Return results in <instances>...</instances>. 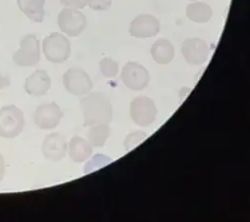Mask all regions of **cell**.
Returning a JSON list of instances; mask_svg holds the SVG:
<instances>
[{
  "instance_id": "3957f363",
  "label": "cell",
  "mask_w": 250,
  "mask_h": 222,
  "mask_svg": "<svg viewBox=\"0 0 250 222\" xmlns=\"http://www.w3.org/2000/svg\"><path fill=\"white\" fill-rule=\"evenodd\" d=\"M25 125L24 114L15 105H6L0 109V137L13 139L22 132Z\"/></svg>"
},
{
  "instance_id": "ba28073f",
  "label": "cell",
  "mask_w": 250,
  "mask_h": 222,
  "mask_svg": "<svg viewBox=\"0 0 250 222\" xmlns=\"http://www.w3.org/2000/svg\"><path fill=\"white\" fill-rule=\"evenodd\" d=\"M181 53L190 65L204 64L210 55V47L203 39L191 37L185 39L181 45Z\"/></svg>"
},
{
  "instance_id": "5b68a950",
  "label": "cell",
  "mask_w": 250,
  "mask_h": 222,
  "mask_svg": "<svg viewBox=\"0 0 250 222\" xmlns=\"http://www.w3.org/2000/svg\"><path fill=\"white\" fill-rule=\"evenodd\" d=\"M57 24L64 34L70 37H77L86 28L87 19L84 13L79 9L65 7L58 14Z\"/></svg>"
},
{
  "instance_id": "7c38bea8",
  "label": "cell",
  "mask_w": 250,
  "mask_h": 222,
  "mask_svg": "<svg viewBox=\"0 0 250 222\" xmlns=\"http://www.w3.org/2000/svg\"><path fill=\"white\" fill-rule=\"evenodd\" d=\"M68 144L66 139L60 133L48 134L42 143V153L47 160L58 162L63 159L67 153Z\"/></svg>"
},
{
  "instance_id": "52a82bcc",
  "label": "cell",
  "mask_w": 250,
  "mask_h": 222,
  "mask_svg": "<svg viewBox=\"0 0 250 222\" xmlns=\"http://www.w3.org/2000/svg\"><path fill=\"white\" fill-rule=\"evenodd\" d=\"M121 79L124 85L133 91H141L149 83L148 70L138 62L129 61L121 70Z\"/></svg>"
},
{
  "instance_id": "cb8c5ba5",
  "label": "cell",
  "mask_w": 250,
  "mask_h": 222,
  "mask_svg": "<svg viewBox=\"0 0 250 222\" xmlns=\"http://www.w3.org/2000/svg\"><path fill=\"white\" fill-rule=\"evenodd\" d=\"M7 85H9V80L6 77H4L1 73H0V91H1L2 88Z\"/></svg>"
},
{
  "instance_id": "4fadbf2b",
  "label": "cell",
  "mask_w": 250,
  "mask_h": 222,
  "mask_svg": "<svg viewBox=\"0 0 250 222\" xmlns=\"http://www.w3.org/2000/svg\"><path fill=\"white\" fill-rule=\"evenodd\" d=\"M50 87L51 78L43 69L35 70L26 78L24 83L25 92L32 96H42L49 91Z\"/></svg>"
},
{
  "instance_id": "ac0fdd59",
  "label": "cell",
  "mask_w": 250,
  "mask_h": 222,
  "mask_svg": "<svg viewBox=\"0 0 250 222\" xmlns=\"http://www.w3.org/2000/svg\"><path fill=\"white\" fill-rule=\"evenodd\" d=\"M110 135V128L108 124H96L90 126L87 134V140L92 147L101 148L105 145Z\"/></svg>"
},
{
  "instance_id": "d6986e66",
  "label": "cell",
  "mask_w": 250,
  "mask_h": 222,
  "mask_svg": "<svg viewBox=\"0 0 250 222\" xmlns=\"http://www.w3.org/2000/svg\"><path fill=\"white\" fill-rule=\"evenodd\" d=\"M99 68L102 75L106 78H114L119 72V65L117 61L110 57L103 58L99 62Z\"/></svg>"
},
{
  "instance_id": "30bf717a",
  "label": "cell",
  "mask_w": 250,
  "mask_h": 222,
  "mask_svg": "<svg viewBox=\"0 0 250 222\" xmlns=\"http://www.w3.org/2000/svg\"><path fill=\"white\" fill-rule=\"evenodd\" d=\"M159 20L152 14L144 13L137 15L129 25V33L135 38H150L160 31Z\"/></svg>"
},
{
  "instance_id": "7402d4cb",
  "label": "cell",
  "mask_w": 250,
  "mask_h": 222,
  "mask_svg": "<svg viewBox=\"0 0 250 222\" xmlns=\"http://www.w3.org/2000/svg\"><path fill=\"white\" fill-rule=\"evenodd\" d=\"M60 2L65 7L75 8V9H82L87 5L86 0H60Z\"/></svg>"
},
{
  "instance_id": "8992f818",
  "label": "cell",
  "mask_w": 250,
  "mask_h": 222,
  "mask_svg": "<svg viewBox=\"0 0 250 222\" xmlns=\"http://www.w3.org/2000/svg\"><path fill=\"white\" fill-rule=\"evenodd\" d=\"M130 116L136 125L146 127L155 121L157 107L152 99L141 95L132 100L130 104Z\"/></svg>"
},
{
  "instance_id": "2e32d148",
  "label": "cell",
  "mask_w": 250,
  "mask_h": 222,
  "mask_svg": "<svg viewBox=\"0 0 250 222\" xmlns=\"http://www.w3.org/2000/svg\"><path fill=\"white\" fill-rule=\"evenodd\" d=\"M17 5L20 11L31 21L36 23L43 21L45 16V0H17Z\"/></svg>"
},
{
  "instance_id": "9c48e42d",
  "label": "cell",
  "mask_w": 250,
  "mask_h": 222,
  "mask_svg": "<svg viewBox=\"0 0 250 222\" xmlns=\"http://www.w3.org/2000/svg\"><path fill=\"white\" fill-rule=\"evenodd\" d=\"M63 85L65 89L76 96L88 94L93 88L90 76L79 67L69 68L63 75Z\"/></svg>"
},
{
  "instance_id": "8fae6325",
  "label": "cell",
  "mask_w": 250,
  "mask_h": 222,
  "mask_svg": "<svg viewBox=\"0 0 250 222\" xmlns=\"http://www.w3.org/2000/svg\"><path fill=\"white\" fill-rule=\"evenodd\" d=\"M63 117L61 108L55 102L40 105L35 110L33 120L37 127L42 130L54 129Z\"/></svg>"
},
{
  "instance_id": "9a60e30c",
  "label": "cell",
  "mask_w": 250,
  "mask_h": 222,
  "mask_svg": "<svg viewBox=\"0 0 250 222\" xmlns=\"http://www.w3.org/2000/svg\"><path fill=\"white\" fill-rule=\"evenodd\" d=\"M150 54L156 63L166 65L169 64L173 60L175 56V49L168 39L160 38L152 44Z\"/></svg>"
},
{
  "instance_id": "5bb4252c",
  "label": "cell",
  "mask_w": 250,
  "mask_h": 222,
  "mask_svg": "<svg viewBox=\"0 0 250 222\" xmlns=\"http://www.w3.org/2000/svg\"><path fill=\"white\" fill-rule=\"evenodd\" d=\"M67 153L72 161L76 163L84 162L93 153V147L88 142L87 139L79 136H74L69 141Z\"/></svg>"
},
{
  "instance_id": "6da1fadb",
  "label": "cell",
  "mask_w": 250,
  "mask_h": 222,
  "mask_svg": "<svg viewBox=\"0 0 250 222\" xmlns=\"http://www.w3.org/2000/svg\"><path fill=\"white\" fill-rule=\"evenodd\" d=\"M84 116V125L109 124L113 118V109L109 97L102 92H94L83 97L80 101Z\"/></svg>"
},
{
  "instance_id": "e0dca14e",
  "label": "cell",
  "mask_w": 250,
  "mask_h": 222,
  "mask_svg": "<svg viewBox=\"0 0 250 222\" xmlns=\"http://www.w3.org/2000/svg\"><path fill=\"white\" fill-rule=\"evenodd\" d=\"M186 16L192 22L206 23L210 21L213 10L209 4L201 1H193L186 7Z\"/></svg>"
},
{
  "instance_id": "277c9868",
  "label": "cell",
  "mask_w": 250,
  "mask_h": 222,
  "mask_svg": "<svg viewBox=\"0 0 250 222\" xmlns=\"http://www.w3.org/2000/svg\"><path fill=\"white\" fill-rule=\"evenodd\" d=\"M41 57L39 40L34 34H26L20 40V47L13 54V62L19 67L35 66Z\"/></svg>"
},
{
  "instance_id": "d4e9b609",
  "label": "cell",
  "mask_w": 250,
  "mask_h": 222,
  "mask_svg": "<svg viewBox=\"0 0 250 222\" xmlns=\"http://www.w3.org/2000/svg\"><path fill=\"white\" fill-rule=\"evenodd\" d=\"M189 1H198V0H189Z\"/></svg>"
},
{
  "instance_id": "603a6c76",
  "label": "cell",
  "mask_w": 250,
  "mask_h": 222,
  "mask_svg": "<svg viewBox=\"0 0 250 222\" xmlns=\"http://www.w3.org/2000/svg\"><path fill=\"white\" fill-rule=\"evenodd\" d=\"M4 173H5V165H4V159L2 157V155L0 154V181H1L4 177Z\"/></svg>"
},
{
  "instance_id": "ffe728a7",
  "label": "cell",
  "mask_w": 250,
  "mask_h": 222,
  "mask_svg": "<svg viewBox=\"0 0 250 222\" xmlns=\"http://www.w3.org/2000/svg\"><path fill=\"white\" fill-rule=\"evenodd\" d=\"M147 134L143 131H134L129 133L124 140V148L127 151L132 150L138 144H140L143 140L146 139Z\"/></svg>"
},
{
  "instance_id": "7a4b0ae2",
  "label": "cell",
  "mask_w": 250,
  "mask_h": 222,
  "mask_svg": "<svg viewBox=\"0 0 250 222\" xmlns=\"http://www.w3.org/2000/svg\"><path fill=\"white\" fill-rule=\"evenodd\" d=\"M42 51L48 61L62 63L66 61L70 56L71 43L63 34L53 32L43 39Z\"/></svg>"
},
{
  "instance_id": "44dd1931",
  "label": "cell",
  "mask_w": 250,
  "mask_h": 222,
  "mask_svg": "<svg viewBox=\"0 0 250 222\" xmlns=\"http://www.w3.org/2000/svg\"><path fill=\"white\" fill-rule=\"evenodd\" d=\"M88 7L94 11H106L112 5V0H86Z\"/></svg>"
}]
</instances>
